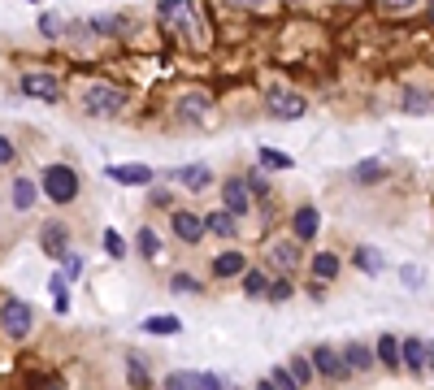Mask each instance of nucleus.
Wrapping results in <instances>:
<instances>
[{
    "label": "nucleus",
    "mask_w": 434,
    "mask_h": 390,
    "mask_svg": "<svg viewBox=\"0 0 434 390\" xmlns=\"http://www.w3.org/2000/svg\"><path fill=\"white\" fill-rule=\"evenodd\" d=\"M235 5H261V0H235Z\"/></svg>",
    "instance_id": "obj_48"
},
{
    "label": "nucleus",
    "mask_w": 434,
    "mask_h": 390,
    "mask_svg": "<svg viewBox=\"0 0 434 390\" xmlns=\"http://www.w3.org/2000/svg\"><path fill=\"white\" fill-rule=\"evenodd\" d=\"M309 360H313V373H317V377H326V382H343V377H352V373L343 369V356L330 347V343H317Z\"/></svg>",
    "instance_id": "obj_5"
},
{
    "label": "nucleus",
    "mask_w": 434,
    "mask_h": 390,
    "mask_svg": "<svg viewBox=\"0 0 434 390\" xmlns=\"http://www.w3.org/2000/svg\"><path fill=\"white\" fill-rule=\"evenodd\" d=\"M243 187H248L252 195H269V187H265V178H261V174H248V178H243Z\"/></svg>",
    "instance_id": "obj_40"
},
{
    "label": "nucleus",
    "mask_w": 434,
    "mask_h": 390,
    "mask_svg": "<svg viewBox=\"0 0 434 390\" xmlns=\"http://www.w3.org/2000/svg\"><path fill=\"white\" fill-rule=\"evenodd\" d=\"M105 178H113L117 187H152V178H157V169L126 161V165H109V169H105Z\"/></svg>",
    "instance_id": "obj_10"
},
{
    "label": "nucleus",
    "mask_w": 434,
    "mask_h": 390,
    "mask_svg": "<svg viewBox=\"0 0 434 390\" xmlns=\"http://www.w3.org/2000/svg\"><path fill=\"white\" fill-rule=\"evenodd\" d=\"M382 174H387V165H382L378 156H369V161H361V165L352 169V178H356V182H378Z\"/></svg>",
    "instance_id": "obj_27"
},
{
    "label": "nucleus",
    "mask_w": 434,
    "mask_h": 390,
    "mask_svg": "<svg viewBox=\"0 0 434 390\" xmlns=\"http://www.w3.org/2000/svg\"><path fill=\"white\" fill-rule=\"evenodd\" d=\"M53 308L57 312H70V295H65V273L53 278Z\"/></svg>",
    "instance_id": "obj_34"
},
{
    "label": "nucleus",
    "mask_w": 434,
    "mask_h": 390,
    "mask_svg": "<svg viewBox=\"0 0 434 390\" xmlns=\"http://www.w3.org/2000/svg\"><path fill=\"white\" fill-rule=\"evenodd\" d=\"M161 390H191V373H183V369L170 373V377L161 382Z\"/></svg>",
    "instance_id": "obj_37"
},
{
    "label": "nucleus",
    "mask_w": 434,
    "mask_h": 390,
    "mask_svg": "<svg viewBox=\"0 0 434 390\" xmlns=\"http://www.w3.org/2000/svg\"><path fill=\"white\" fill-rule=\"evenodd\" d=\"M421 282H426V278H421V269H413V265L404 269V286H421Z\"/></svg>",
    "instance_id": "obj_42"
},
{
    "label": "nucleus",
    "mask_w": 434,
    "mask_h": 390,
    "mask_svg": "<svg viewBox=\"0 0 434 390\" xmlns=\"http://www.w3.org/2000/svg\"><path fill=\"white\" fill-rule=\"evenodd\" d=\"M400 364L413 377L426 373V338H400Z\"/></svg>",
    "instance_id": "obj_12"
},
{
    "label": "nucleus",
    "mask_w": 434,
    "mask_h": 390,
    "mask_svg": "<svg viewBox=\"0 0 434 390\" xmlns=\"http://www.w3.org/2000/svg\"><path fill=\"white\" fill-rule=\"evenodd\" d=\"M313 278L317 282H335L339 278V256L335 252H317L313 256Z\"/></svg>",
    "instance_id": "obj_21"
},
{
    "label": "nucleus",
    "mask_w": 434,
    "mask_h": 390,
    "mask_svg": "<svg viewBox=\"0 0 434 390\" xmlns=\"http://www.w3.org/2000/svg\"><path fill=\"white\" fill-rule=\"evenodd\" d=\"M22 91L27 96H35V100H44V104H61V83L53 74H22Z\"/></svg>",
    "instance_id": "obj_9"
},
{
    "label": "nucleus",
    "mask_w": 434,
    "mask_h": 390,
    "mask_svg": "<svg viewBox=\"0 0 434 390\" xmlns=\"http://www.w3.org/2000/svg\"><path fill=\"white\" fill-rule=\"evenodd\" d=\"M170 286H174V291H187V295H196V291H200V282H196L191 273H174V278H170Z\"/></svg>",
    "instance_id": "obj_38"
},
{
    "label": "nucleus",
    "mask_w": 434,
    "mask_h": 390,
    "mask_svg": "<svg viewBox=\"0 0 434 390\" xmlns=\"http://www.w3.org/2000/svg\"><path fill=\"white\" fill-rule=\"evenodd\" d=\"M287 373L295 377V386H300V390H304V386H313V377H317V373H313V360H309V356H291Z\"/></svg>",
    "instance_id": "obj_25"
},
{
    "label": "nucleus",
    "mask_w": 434,
    "mask_h": 390,
    "mask_svg": "<svg viewBox=\"0 0 434 390\" xmlns=\"http://www.w3.org/2000/svg\"><path fill=\"white\" fill-rule=\"evenodd\" d=\"M291 291H295V286H291L287 278H269V295H265V299H274V304H283V299H291Z\"/></svg>",
    "instance_id": "obj_32"
},
{
    "label": "nucleus",
    "mask_w": 434,
    "mask_h": 390,
    "mask_svg": "<svg viewBox=\"0 0 434 390\" xmlns=\"http://www.w3.org/2000/svg\"><path fill=\"white\" fill-rule=\"evenodd\" d=\"M13 156H18V152H13V143H9L5 135H0V169H5V165H13Z\"/></svg>",
    "instance_id": "obj_41"
},
{
    "label": "nucleus",
    "mask_w": 434,
    "mask_h": 390,
    "mask_svg": "<svg viewBox=\"0 0 434 390\" xmlns=\"http://www.w3.org/2000/svg\"><path fill=\"white\" fill-rule=\"evenodd\" d=\"M79 269H83V256H74V252H70V256H65V273L74 278V273H79Z\"/></svg>",
    "instance_id": "obj_43"
},
{
    "label": "nucleus",
    "mask_w": 434,
    "mask_h": 390,
    "mask_svg": "<svg viewBox=\"0 0 434 390\" xmlns=\"http://www.w3.org/2000/svg\"><path fill=\"white\" fill-rule=\"evenodd\" d=\"M39 35H44V39H57V35H61V18H57V13H44V18H39Z\"/></svg>",
    "instance_id": "obj_35"
},
{
    "label": "nucleus",
    "mask_w": 434,
    "mask_h": 390,
    "mask_svg": "<svg viewBox=\"0 0 434 390\" xmlns=\"http://www.w3.org/2000/svg\"><path fill=\"white\" fill-rule=\"evenodd\" d=\"M257 390H274V382H269V377H265V382H257Z\"/></svg>",
    "instance_id": "obj_46"
},
{
    "label": "nucleus",
    "mask_w": 434,
    "mask_h": 390,
    "mask_svg": "<svg viewBox=\"0 0 434 390\" xmlns=\"http://www.w3.org/2000/svg\"><path fill=\"white\" fill-rule=\"evenodd\" d=\"M317 230H321V213L313 204H300L295 217H291V243H313Z\"/></svg>",
    "instance_id": "obj_8"
},
{
    "label": "nucleus",
    "mask_w": 434,
    "mask_h": 390,
    "mask_svg": "<svg viewBox=\"0 0 434 390\" xmlns=\"http://www.w3.org/2000/svg\"><path fill=\"white\" fill-rule=\"evenodd\" d=\"M257 161H261V169H291V165H295L291 152H278V148H261Z\"/></svg>",
    "instance_id": "obj_26"
},
{
    "label": "nucleus",
    "mask_w": 434,
    "mask_h": 390,
    "mask_svg": "<svg viewBox=\"0 0 434 390\" xmlns=\"http://www.w3.org/2000/svg\"><path fill=\"white\" fill-rule=\"evenodd\" d=\"M378 360L387 364V369H404V364H400V338L395 334H382L378 338Z\"/></svg>",
    "instance_id": "obj_24"
},
{
    "label": "nucleus",
    "mask_w": 434,
    "mask_h": 390,
    "mask_svg": "<svg viewBox=\"0 0 434 390\" xmlns=\"http://www.w3.org/2000/svg\"><path fill=\"white\" fill-rule=\"evenodd\" d=\"M161 22H170L174 31H183L191 48H204L209 44V26L196 13V0H161Z\"/></svg>",
    "instance_id": "obj_1"
},
{
    "label": "nucleus",
    "mask_w": 434,
    "mask_h": 390,
    "mask_svg": "<svg viewBox=\"0 0 434 390\" xmlns=\"http://www.w3.org/2000/svg\"><path fill=\"white\" fill-rule=\"evenodd\" d=\"M126 386H131V390H152V377H148V364L131 351V356H126Z\"/></svg>",
    "instance_id": "obj_20"
},
{
    "label": "nucleus",
    "mask_w": 434,
    "mask_h": 390,
    "mask_svg": "<svg viewBox=\"0 0 434 390\" xmlns=\"http://www.w3.org/2000/svg\"><path fill=\"white\" fill-rule=\"evenodd\" d=\"M44 390H65V386H61V382H48V386H44Z\"/></svg>",
    "instance_id": "obj_47"
},
{
    "label": "nucleus",
    "mask_w": 434,
    "mask_h": 390,
    "mask_svg": "<svg viewBox=\"0 0 434 390\" xmlns=\"http://www.w3.org/2000/svg\"><path fill=\"white\" fill-rule=\"evenodd\" d=\"M191 390H226V382L217 373H191Z\"/></svg>",
    "instance_id": "obj_33"
},
{
    "label": "nucleus",
    "mask_w": 434,
    "mask_h": 390,
    "mask_svg": "<svg viewBox=\"0 0 434 390\" xmlns=\"http://www.w3.org/2000/svg\"><path fill=\"white\" fill-rule=\"evenodd\" d=\"M105 252H109L113 260H122V256H126V243H122V234H117V230H105Z\"/></svg>",
    "instance_id": "obj_36"
},
{
    "label": "nucleus",
    "mask_w": 434,
    "mask_h": 390,
    "mask_svg": "<svg viewBox=\"0 0 434 390\" xmlns=\"http://www.w3.org/2000/svg\"><path fill=\"white\" fill-rule=\"evenodd\" d=\"M369 364H374L369 347H361V343H347V351H343V369H347V373H365Z\"/></svg>",
    "instance_id": "obj_22"
},
{
    "label": "nucleus",
    "mask_w": 434,
    "mask_h": 390,
    "mask_svg": "<svg viewBox=\"0 0 434 390\" xmlns=\"http://www.w3.org/2000/svg\"><path fill=\"white\" fill-rule=\"evenodd\" d=\"M178 122H187V126H200V122H209V96H200V91H191V96H183L178 100Z\"/></svg>",
    "instance_id": "obj_13"
},
{
    "label": "nucleus",
    "mask_w": 434,
    "mask_h": 390,
    "mask_svg": "<svg viewBox=\"0 0 434 390\" xmlns=\"http://www.w3.org/2000/svg\"><path fill=\"white\" fill-rule=\"evenodd\" d=\"M39 247H44V256L65 260V256H70V230H65V221H48V226L39 230Z\"/></svg>",
    "instance_id": "obj_11"
},
{
    "label": "nucleus",
    "mask_w": 434,
    "mask_h": 390,
    "mask_svg": "<svg viewBox=\"0 0 434 390\" xmlns=\"http://www.w3.org/2000/svg\"><path fill=\"white\" fill-rule=\"evenodd\" d=\"M382 5H391V9H408L413 0H382Z\"/></svg>",
    "instance_id": "obj_44"
},
{
    "label": "nucleus",
    "mask_w": 434,
    "mask_h": 390,
    "mask_svg": "<svg viewBox=\"0 0 434 390\" xmlns=\"http://www.w3.org/2000/svg\"><path fill=\"white\" fill-rule=\"evenodd\" d=\"M209 273H213V278H243V273H248V260H243V252H235V247H231V252H217L213 265H209Z\"/></svg>",
    "instance_id": "obj_14"
},
{
    "label": "nucleus",
    "mask_w": 434,
    "mask_h": 390,
    "mask_svg": "<svg viewBox=\"0 0 434 390\" xmlns=\"http://www.w3.org/2000/svg\"><path fill=\"white\" fill-rule=\"evenodd\" d=\"M269 265L274 269H283V273H291L295 265H300V243H269Z\"/></svg>",
    "instance_id": "obj_18"
},
{
    "label": "nucleus",
    "mask_w": 434,
    "mask_h": 390,
    "mask_svg": "<svg viewBox=\"0 0 434 390\" xmlns=\"http://www.w3.org/2000/svg\"><path fill=\"white\" fill-rule=\"evenodd\" d=\"M174 178L183 182L187 191H209V182H213V169L204 165V161H196V165H183V169L174 174Z\"/></svg>",
    "instance_id": "obj_16"
},
{
    "label": "nucleus",
    "mask_w": 434,
    "mask_h": 390,
    "mask_svg": "<svg viewBox=\"0 0 434 390\" xmlns=\"http://www.w3.org/2000/svg\"><path fill=\"white\" fill-rule=\"evenodd\" d=\"M39 195H44V191L35 187V178H18V182H13V208H18V213H31Z\"/></svg>",
    "instance_id": "obj_19"
},
{
    "label": "nucleus",
    "mask_w": 434,
    "mask_h": 390,
    "mask_svg": "<svg viewBox=\"0 0 434 390\" xmlns=\"http://www.w3.org/2000/svg\"><path fill=\"white\" fill-rule=\"evenodd\" d=\"M243 295L265 299V295H269V273H265V269H248V273H243Z\"/></svg>",
    "instance_id": "obj_23"
},
{
    "label": "nucleus",
    "mask_w": 434,
    "mask_h": 390,
    "mask_svg": "<svg viewBox=\"0 0 434 390\" xmlns=\"http://www.w3.org/2000/svg\"><path fill=\"white\" fill-rule=\"evenodd\" d=\"M356 269L361 273H382V256L374 247H356Z\"/></svg>",
    "instance_id": "obj_29"
},
{
    "label": "nucleus",
    "mask_w": 434,
    "mask_h": 390,
    "mask_svg": "<svg viewBox=\"0 0 434 390\" xmlns=\"http://www.w3.org/2000/svg\"><path fill=\"white\" fill-rule=\"evenodd\" d=\"M31 5H35V0H31Z\"/></svg>",
    "instance_id": "obj_50"
},
{
    "label": "nucleus",
    "mask_w": 434,
    "mask_h": 390,
    "mask_svg": "<svg viewBox=\"0 0 434 390\" xmlns=\"http://www.w3.org/2000/svg\"><path fill=\"white\" fill-rule=\"evenodd\" d=\"M269 382H274V390H300V386H295V377H291L287 369H274V373H269Z\"/></svg>",
    "instance_id": "obj_39"
},
{
    "label": "nucleus",
    "mask_w": 434,
    "mask_h": 390,
    "mask_svg": "<svg viewBox=\"0 0 434 390\" xmlns=\"http://www.w3.org/2000/svg\"><path fill=\"white\" fill-rule=\"evenodd\" d=\"M222 208L231 213L235 221L239 217H248V208H252V191L243 187V178H226L222 182Z\"/></svg>",
    "instance_id": "obj_7"
},
{
    "label": "nucleus",
    "mask_w": 434,
    "mask_h": 390,
    "mask_svg": "<svg viewBox=\"0 0 434 390\" xmlns=\"http://www.w3.org/2000/svg\"><path fill=\"white\" fill-rule=\"evenodd\" d=\"M204 234H213V239H235V234H239V221L226 213V208H217V213L204 217Z\"/></svg>",
    "instance_id": "obj_17"
},
{
    "label": "nucleus",
    "mask_w": 434,
    "mask_h": 390,
    "mask_svg": "<svg viewBox=\"0 0 434 390\" xmlns=\"http://www.w3.org/2000/svg\"><path fill=\"white\" fill-rule=\"evenodd\" d=\"M139 252H143L148 260H157V256H161V234L143 226V230H139Z\"/></svg>",
    "instance_id": "obj_30"
},
{
    "label": "nucleus",
    "mask_w": 434,
    "mask_h": 390,
    "mask_svg": "<svg viewBox=\"0 0 434 390\" xmlns=\"http://www.w3.org/2000/svg\"><path fill=\"white\" fill-rule=\"evenodd\" d=\"M404 113H434V96H417V91H408V96H404Z\"/></svg>",
    "instance_id": "obj_31"
},
{
    "label": "nucleus",
    "mask_w": 434,
    "mask_h": 390,
    "mask_svg": "<svg viewBox=\"0 0 434 390\" xmlns=\"http://www.w3.org/2000/svg\"><path fill=\"white\" fill-rule=\"evenodd\" d=\"M83 109H87L91 117H117V113L126 109V91L113 87V83H96V87H87V96H83Z\"/></svg>",
    "instance_id": "obj_3"
},
{
    "label": "nucleus",
    "mask_w": 434,
    "mask_h": 390,
    "mask_svg": "<svg viewBox=\"0 0 434 390\" xmlns=\"http://www.w3.org/2000/svg\"><path fill=\"white\" fill-rule=\"evenodd\" d=\"M39 191L53 204H74V195H79V174L70 165H48L44 178H39Z\"/></svg>",
    "instance_id": "obj_2"
},
{
    "label": "nucleus",
    "mask_w": 434,
    "mask_h": 390,
    "mask_svg": "<svg viewBox=\"0 0 434 390\" xmlns=\"http://www.w3.org/2000/svg\"><path fill=\"white\" fill-rule=\"evenodd\" d=\"M31 321H35V308H31V304L5 299V308H0V330H5L9 338H27V334H31Z\"/></svg>",
    "instance_id": "obj_4"
},
{
    "label": "nucleus",
    "mask_w": 434,
    "mask_h": 390,
    "mask_svg": "<svg viewBox=\"0 0 434 390\" xmlns=\"http://www.w3.org/2000/svg\"><path fill=\"white\" fill-rule=\"evenodd\" d=\"M269 109H274V117H287V122H295V117H304V109H309V100H304V96H295V91H283V96L274 91Z\"/></svg>",
    "instance_id": "obj_15"
},
{
    "label": "nucleus",
    "mask_w": 434,
    "mask_h": 390,
    "mask_svg": "<svg viewBox=\"0 0 434 390\" xmlns=\"http://www.w3.org/2000/svg\"><path fill=\"white\" fill-rule=\"evenodd\" d=\"M426 369H434V343H426Z\"/></svg>",
    "instance_id": "obj_45"
},
{
    "label": "nucleus",
    "mask_w": 434,
    "mask_h": 390,
    "mask_svg": "<svg viewBox=\"0 0 434 390\" xmlns=\"http://www.w3.org/2000/svg\"><path fill=\"white\" fill-rule=\"evenodd\" d=\"M430 13H434V0H430Z\"/></svg>",
    "instance_id": "obj_49"
},
{
    "label": "nucleus",
    "mask_w": 434,
    "mask_h": 390,
    "mask_svg": "<svg viewBox=\"0 0 434 390\" xmlns=\"http://www.w3.org/2000/svg\"><path fill=\"white\" fill-rule=\"evenodd\" d=\"M170 230L178 243H200L204 239V217H196L191 208H174L170 213Z\"/></svg>",
    "instance_id": "obj_6"
},
{
    "label": "nucleus",
    "mask_w": 434,
    "mask_h": 390,
    "mask_svg": "<svg viewBox=\"0 0 434 390\" xmlns=\"http://www.w3.org/2000/svg\"><path fill=\"white\" fill-rule=\"evenodd\" d=\"M139 330H143V334H178V330H183V321H178V317H148Z\"/></svg>",
    "instance_id": "obj_28"
}]
</instances>
